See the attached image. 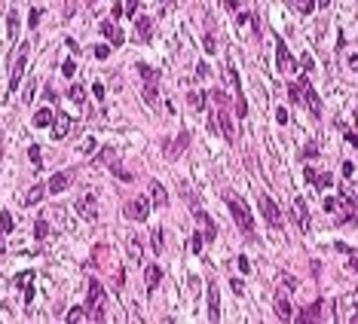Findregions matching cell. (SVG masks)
<instances>
[{
  "instance_id": "obj_1",
  "label": "cell",
  "mask_w": 358,
  "mask_h": 324,
  "mask_svg": "<svg viewBox=\"0 0 358 324\" xmlns=\"http://www.w3.org/2000/svg\"><path fill=\"white\" fill-rule=\"evenodd\" d=\"M224 202H227V208H230V214H233L236 226H239L245 236H254V221H251V211H248V205L242 202L236 193H230V190H224Z\"/></svg>"
},
{
  "instance_id": "obj_2",
  "label": "cell",
  "mask_w": 358,
  "mask_h": 324,
  "mask_svg": "<svg viewBox=\"0 0 358 324\" xmlns=\"http://www.w3.org/2000/svg\"><path fill=\"white\" fill-rule=\"evenodd\" d=\"M105 306H107V294H105V284H98L95 279L89 282V300H86V309L95 321H105Z\"/></svg>"
},
{
  "instance_id": "obj_3",
  "label": "cell",
  "mask_w": 358,
  "mask_h": 324,
  "mask_svg": "<svg viewBox=\"0 0 358 324\" xmlns=\"http://www.w3.org/2000/svg\"><path fill=\"white\" fill-rule=\"evenodd\" d=\"M150 208H153V205H150V199H147V196H135V199H132L129 205H126L123 211H126V217H129V221H138V223H141V221H147Z\"/></svg>"
},
{
  "instance_id": "obj_4",
  "label": "cell",
  "mask_w": 358,
  "mask_h": 324,
  "mask_svg": "<svg viewBox=\"0 0 358 324\" xmlns=\"http://www.w3.org/2000/svg\"><path fill=\"white\" fill-rule=\"evenodd\" d=\"M25 64H28V43H21V46H19L16 61H13V74H9V92H16V89H19L21 77H25Z\"/></svg>"
},
{
  "instance_id": "obj_5",
  "label": "cell",
  "mask_w": 358,
  "mask_h": 324,
  "mask_svg": "<svg viewBox=\"0 0 358 324\" xmlns=\"http://www.w3.org/2000/svg\"><path fill=\"white\" fill-rule=\"evenodd\" d=\"M74 211H80V217H86V221H95L98 217V196L95 193H83L74 202Z\"/></svg>"
},
{
  "instance_id": "obj_6",
  "label": "cell",
  "mask_w": 358,
  "mask_h": 324,
  "mask_svg": "<svg viewBox=\"0 0 358 324\" xmlns=\"http://www.w3.org/2000/svg\"><path fill=\"white\" fill-rule=\"evenodd\" d=\"M275 67H279V74H294L297 64L291 59V52H288L285 40H275Z\"/></svg>"
},
{
  "instance_id": "obj_7",
  "label": "cell",
  "mask_w": 358,
  "mask_h": 324,
  "mask_svg": "<svg viewBox=\"0 0 358 324\" xmlns=\"http://www.w3.org/2000/svg\"><path fill=\"white\" fill-rule=\"evenodd\" d=\"M260 211H263V217H267V223L273 229H282V211H279V205H275L270 196H260Z\"/></svg>"
},
{
  "instance_id": "obj_8",
  "label": "cell",
  "mask_w": 358,
  "mask_h": 324,
  "mask_svg": "<svg viewBox=\"0 0 358 324\" xmlns=\"http://www.w3.org/2000/svg\"><path fill=\"white\" fill-rule=\"evenodd\" d=\"M291 214L297 217V226H300V233H309V229H313V223H309V211H306V202L300 199V196H294L291 199Z\"/></svg>"
},
{
  "instance_id": "obj_9",
  "label": "cell",
  "mask_w": 358,
  "mask_h": 324,
  "mask_svg": "<svg viewBox=\"0 0 358 324\" xmlns=\"http://www.w3.org/2000/svg\"><path fill=\"white\" fill-rule=\"evenodd\" d=\"M193 217L202 223V239H205V242H214V239H217V223L202 211V208H193Z\"/></svg>"
},
{
  "instance_id": "obj_10",
  "label": "cell",
  "mask_w": 358,
  "mask_h": 324,
  "mask_svg": "<svg viewBox=\"0 0 358 324\" xmlns=\"http://www.w3.org/2000/svg\"><path fill=\"white\" fill-rule=\"evenodd\" d=\"M217 120H221V132L227 138V144H236V125H233V120H230V110L224 107V104H217Z\"/></svg>"
},
{
  "instance_id": "obj_11",
  "label": "cell",
  "mask_w": 358,
  "mask_h": 324,
  "mask_svg": "<svg viewBox=\"0 0 358 324\" xmlns=\"http://www.w3.org/2000/svg\"><path fill=\"white\" fill-rule=\"evenodd\" d=\"M67 132H71V113L55 110V120H52V138H55V141H62V138H67Z\"/></svg>"
},
{
  "instance_id": "obj_12",
  "label": "cell",
  "mask_w": 358,
  "mask_h": 324,
  "mask_svg": "<svg viewBox=\"0 0 358 324\" xmlns=\"http://www.w3.org/2000/svg\"><path fill=\"white\" fill-rule=\"evenodd\" d=\"M150 205L153 208H166L168 205V193L159 181H150Z\"/></svg>"
},
{
  "instance_id": "obj_13",
  "label": "cell",
  "mask_w": 358,
  "mask_h": 324,
  "mask_svg": "<svg viewBox=\"0 0 358 324\" xmlns=\"http://www.w3.org/2000/svg\"><path fill=\"white\" fill-rule=\"evenodd\" d=\"M126 251H129V260L132 263H138V266L144 263V245H141V239H138V236L126 239Z\"/></svg>"
},
{
  "instance_id": "obj_14",
  "label": "cell",
  "mask_w": 358,
  "mask_h": 324,
  "mask_svg": "<svg viewBox=\"0 0 358 324\" xmlns=\"http://www.w3.org/2000/svg\"><path fill=\"white\" fill-rule=\"evenodd\" d=\"M187 144H190V132H181V135L175 138V144H166V156H168V159H178L184 150H187Z\"/></svg>"
},
{
  "instance_id": "obj_15",
  "label": "cell",
  "mask_w": 358,
  "mask_h": 324,
  "mask_svg": "<svg viewBox=\"0 0 358 324\" xmlns=\"http://www.w3.org/2000/svg\"><path fill=\"white\" fill-rule=\"evenodd\" d=\"M209 318L221 321V291H217V284H209Z\"/></svg>"
},
{
  "instance_id": "obj_16",
  "label": "cell",
  "mask_w": 358,
  "mask_h": 324,
  "mask_svg": "<svg viewBox=\"0 0 358 324\" xmlns=\"http://www.w3.org/2000/svg\"><path fill=\"white\" fill-rule=\"evenodd\" d=\"M98 31H101V34H105V37L110 40V49H113V46H123V43H126L123 31H117V28H113V21H101V25H98Z\"/></svg>"
},
{
  "instance_id": "obj_17",
  "label": "cell",
  "mask_w": 358,
  "mask_h": 324,
  "mask_svg": "<svg viewBox=\"0 0 358 324\" xmlns=\"http://www.w3.org/2000/svg\"><path fill=\"white\" fill-rule=\"evenodd\" d=\"M67 183H71V175H67V171H59V175L49 178V183H46V193H64Z\"/></svg>"
},
{
  "instance_id": "obj_18",
  "label": "cell",
  "mask_w": 358,
  "mask_h": 324,
  "mask_svg": "<svg viewBox=\"0 0 358 324\" xmlns=\"http://www.w3.org/2000/svg\"><path fill=\"white\" fill-rule=\"evenodd\" d=\"M138 40H150L153 37V19L150 16H138Z\"/></svg>"
},
{
  "instance_id": "obj_19",
  "label": "cell",
  "mask_w": 358,
  "mask_h": 324,
  "mask_svg": "<svg viewBox=\"0 0 358 324\" xmlns=\"http://www.w3.org/2000/svg\"><path fill=\"white\" fill-rule=\"evenodd\" d=\"M159 279H163V269H159L156 263H150L147 269H144V284H147V291H153V287L159 284Z\"/></svg>"
},
{
  "instance_id": "obj_20",
  "label": "cell",
  "mask_w": 358,
  "mask_h": 324,
  "mask_svg": "<svg viewBox=\"0 0 358 324\" xmlns=\"http://www.w3.org/2000/svg\"><path fill=\"white\" fill-rule=\"evenodd\" d=\"M303 98H306V104H309V110L318 117V113H321V101H318V95H316V89L309 86V80H306V86H303Z\"/></svg>"
},
{
  "instance_id": "obj_21",
  "label": "cell",
  "mask_w": 358,
  "mask_h": 324,
  "mask_svg": "<svg viewBox=\"0 0 358 324\" xmlns=\"http://www.w3.org/2000/svg\"><path fill=\"white\" fill-rule=\"evenodd\" d=\"M355 303H358V297H355V291L349 294V297H346V303H343V300H340V306H346V321H355ZM343 318V309L337 312V321Z\"/></svg>"
},
{
  "instance_id": "obj_22",
  "label": "cell",
  "mask_w": 358,
  "mask_h": 324,
  "mask_svg": "<svg viewBox=\"0 0 358 324\" xmlns=\"http://www.w3.org/2000/svg\"><path fill=\"white\" fill-rule=\"evenodd\" d=\"M275 315H279L282 321H291V303H288V297H285V294L275 297Z\"/></svg>"
},
{
  "instance_id": "obj_23",
  "label": "cell",
  "mask_w": 358,
  "mask_h": 324,
  "mask_svg": "<svg viewBox=\"0 0 358 324\" xmlns=\"http://www.w3.org/2000/svg\"><path fill=\"white\" fill-rule=\"evenodd\" d=\"M52 120H55V110H49V107H43V110L34 113V125H37V129H46V125H52Z\"/></svg>"
},
{
  "instance_id": "obj_24",
  "label": "cell",
  "mask_w": 358,
  "mask_h": 324,
  "mask_svg": "<svg viewBox=\"0 0 358 324\" xmlns=\"http://www.w3.org/2000/svg\"><path fill=\"white\" fill-rule=\"evenodd\" d=\"M318 318H321V300H318V303H313V306H306L297 315V321H318Z\"/></svg>"
},
{
  "instance_id": "obj_25",
  "label": "cell",
  "mask_w": 358,
  "mask_h": 324,
  "mask_svg": "<svg viewBox=\"0 0 358 324\" xmlns=\"http://www.w3.org/2000/svg\"><path fill=\"white\" fill-rule=\"evenodd\" d=\"M138 13V0H126V3H117L113 6V16L123 19V16H135Z\"/></svg>"
},
{
  "instance_id": "obj_26",
  "label": "cell",
  "mask_w": 358,
  "mask_h": 324,
  "mask_svg": "<svg viewBox=\"0 0 358 324\" xmlns=\"http://www.w3.org/2000/svg\"><path fill=\"white\" fill-rule=\"evenodd\" d=\"M303 86H306V77H300L297 83L288 86V98H291L294 104H300V98H303Z\"/></svg>"
},
{
  "instance_id": "obj_27",
  "label": "cell",
  "mask_w": 358,
  "mask_h": 324,
  "mask_svg": "<svg viewBox=\"0 0 358 324\" xmlns=\"http://www.w3.org/2000/svg\"><path fill=\"white\" fill-rule=\"evenodd\" d=\"M141 95H144V101L150 104V107H153V104H156V80H144V92H141Z\"/></svg>"
},
{
  "instance_id": "obj_28",
  "label": "cell",
  "mask_w": 358,
  "mask_h": 324,
  "mask_svg": "<svg viewBox=\"0 0 358 324\" xmlns=\"http://www.w3.org/2000/svg\"><path fill=\"white\" fill-rule=\"evenodd\" d=\"M64 98H67V101H74V104H83V101H86V92H83V86H80V83H74L71 89L64 92Z\"/></svg>"
},
{
  "instance_id": "obj_29",
  "label": "cell",
  "mask_w": 358,
  "mask_h": 324,
  "mask_svg": "<svg viewBox=\"0 0 358 324\" xmlns=\"http://www.w3.org/2000/svg\"><path fill=\"white\" fill-rule=\"evenodd\" d=\"M150 245H153L156 254H163V245H166V233H163V226H156L153 233H150Z\"/></svg>"
},
{
  "instance_id": "obj_30",
  "label": "cell",
  "mask_w": 358,
  "mask_h": 324,
  "mask_svg": "<svg viewBox=\"0 0 358 324\" xmlns=\"http://www.w3.org/2000/svg\"><path fill=\"white\" fill-rule=\"evenodd\" d=\"M43 196H46V187H43V183H37V187H31V190H28V196H25V205H37V202L43 199Z\"/></svg>"
},
{
  "instance_id": "obj_31",
  "label": "cell",
  "mask_w": 358,
  "mask_h": 324,
  "mask_svg": "<svg viewBox=\"0 0 358 324\" xmlns=\"http://www.w3.org/2000/svg\"><path fill=\"white\" fill-rule=\"evenodd\" d=\"M34 239H37V242H46V239H49V223H46V217H40V221L34 223Z\"/></svg>"
},
{
  "instance_id": "obj_32",
  "label": "cell",
  "mask_w": 358,
  "mask_h": 324,
  "mask_svg": "<svg viewBox=\"0 0 358 324\" xmlns=\"http://www.w3.org/2000/svg\"><path fill=\"white\" fill-rule=\"evenodd\" d=\"M31 282H34V272H31V269H25V272H19V275H16V282H13V284L19 287V291H25Z\"/></svg>"
},
{
  "instance_id": "obj_33",
  "label": "cell",
  "mask_w": 358,
  "mask_h": 324,
  "mask_svg": "<svg viewBox=\"0 0 358 324\" xmlns=\"http://www.w3.org/2000/svg\"><path fill=\"white\" fill-rule=\"evenodd\" d=\"M28 159L34 162V168H43V153H40V147H37V144H31V147H28Z\"/></svg>"
},
{
  "instance_id": "obj_34",
  "label": "cell",
  "mask_w": 358,
  "mask_h": 324,
  "mask_svg": "<svg viewBox=\"0 0 358 324\" xmlns=\"http://www.w3.org/2000/svg\"><path fill=\"white\" fill-rule=\"evenodd\" d=\"M331 181H334V178L328 175V171H321V175L313 178V187H316V190H325V187H331Z\"/></svg>"
},
{
  "instance_id": "obj_35",
  "label": "cell",
  "mask_w": 358,
  "mask_h": 324,
  "mask_svg": "<svg viewBox=\"0 0 358 324\" xmlns=\"http://www.w3.org/2000/svg\"><path fill=\"white\" fill-rule=\"evenodd\" d=\"M13 214H9V211H0V229H3V233L9 236V233H13Z\"/></svg>"
},
{
  "instance_id": "obj_36",
  "label": "cell",
  "mask_w": 358,
  "mask_h": 324,
  "mask_svg": "<svg viewBox=\"0 0 358 324\" xmlns=\"http://www.w3.org/2000/svg\"><path fill=\"white\" fill-rule=\"evenodd\" d=\"M19 37V13L16 9H9V40Z\"/></svg>"
},
{
  "instance_id": "obj_37",
  "label": "cell",
  "mask_w": 358,
  "mask_h": 324,
  "mask_svg": "<svg viewBox=\"0 0 358 324\" xmlns=\"http://www.w3.org/2000/svg\"><path fill=\"white\" fill-rule=\"evenodd\" d=\"M138 74H141L144 80H159V71L156 67H147V64H138Z\"/></svg>"
},
{
  "instance_id": "obj_38",
  "label": "cell",
  "mask_w": 358,
  "mask_h": 324,
  "mask_svg": "<svg viewBox=\"0 0 358 324\" xmlns=\"http://www.w3.org/2000/svg\"><path fill=\"white\" fill-rule=\"evenodd\" d=\"M34 89H37V80H28L25 92H21V101H25V104H31V101H34Z\"/></svg>"
},
{
  "instance_id": "obj_39",
  "label": "cell",
  "mask_w": 358,
  "mask_h": 324,
  "mask_svg": "<svg viewBox=\"0 0 358 324\" xmlns=\"http://www.w3.org/2000/svg\"><path fill=\"white\" fill-rule=\"evenodd\" d=\"M190 104L196 110H202L205 107V92H190Z\"/></svg>"
},
{
  "instance_id": "obj_40",
  "label": "cell",
  "mask_w": 358,
  "mask_h": 324,
  "mask_svg": "<svg viewBox=\"0 0 358 324\" xmlns=\"http://www.w3.org/2000/svg\"><path fill=\"white\" fill-rule=\"evenodd\" d=\"M67 321H71V324H74V321H86V312H83V306H74L71 312H67Z\"/></svg>"
},
{
  "instance_id": "obj_41",
  "label": "cell",
  "mask_w": 358,
  "mask_h": 324,
  "mask_svg": "<svg viewBox=\"0 0 358 324\" xmlns=\"http://www.w3.org/2000/svg\"><path fill=\"white\" fill-rule=\"evenodd\" d=\"M202 46H205V52H217V40H214V34H205V37H202Z\"/></svg>"
},
{
  "instance_id": "obj_42",
  "label": "cell",
  "mask_w": 358,
  "mask_h": 324,
  "mask_svg": "<svg viewBox=\"0 0 358 324\" xmlns=\"http://www.w3.org/2000/svg\"><path fill=\"white\" fill-rule=\"evenodd\" d=\"M40 16H43V9H40V6H34V9H31V16H28V25H31V28H37V25H40Z\"/></svg>"
},
{
  "instance_id": "obj_43",
  "label": "cell",
  "mask_w": 358,
  "mask_h": 324,
  "mask_svg": "<svg viewBox=\"0 0 358 324\" xmlns=\"http://www.w3.org/2000/svg\"><path fill=\"white\" fill-rule=\"evenodd\" d=\"M110 171H113L117 178H123V181H132V175H129V171H126L123 165H117V162H110Z\"/></svg>"
},
{
  "instance_id": "obj_44",
  "label": "cell",
  "mask_w": 358,
  "mask_h": 324,
  "mask_svg": "<svg viewBox=\"0 0 358 324\" xmlns=\"http://www.w3.org/2000/svg\"><path fill=\"white\" fill-rule=\"evenodd\" d=\"M202 242H205V239H202V233H193V239H190L193 254H199V251H202Z\"/></svg>"
},
{
  "instance_id": "obj_45",
  "label": "cell",
  "mask_w": 358,
  "mask_h": 324,
  "mask_svg": "<svg viewBox=\"0 0 358 324\" xmlns=\"http://www.w3.org/2000/svg\"><path fill=\"white\" fill-rule=\"evenodd\" d=\"M300 67H303L306 74H309V71H313V67H316V64H313V55H309V52H303V55H300Z\"/></svg>"
},
{
  "instance_id": "obj_46",
  "label": "cell",
  "mask_w": 358,
  "mask_h": 324,
  "mask_svg": "<svg viewBox=\"0 0 358 324\" xmlns=\"http://www.w3.org/2000/svg\"><path fill=\"white\" fill-rule=\"evenodd\" d=\"M74 71H77V64H74V59H67V61H62V74H64V77H74Z\"/></svg>"
},
{
  "instance_id": "obj_47",
  "label": "cell",
  "mask_w": 358,
  "mask_h": 324,
  "mask_svg": "<svg viewBox=\"0 0 358 324\" xmlns=\"http://www.w3.org/2000/svg\"><path fill=\"white\" fill-rule=\"evenodd\" d=\"M92 95H95L98 101H105V83H98V80H95V83H92Z\"/></svg>"
},
{
  "instance_id": "obj_48",
  "label": "cell",
  "mask_w": 358,
  "mask_h": 324,
  "mask_svg": "<svg viewBox=\"0 0 358 324\" xmlns=\"http://www.w3.org/2000/svg\"><path fill=\"white\" fill-rule=\"evenodd\" d=\"M107 55H110V46L107 43H98L95 46V59H107Z\"/></svg>"
},
{
  "instance_id": "obj_49",
  "label": "cell",
  "mask_w": 358,
  "mask_h": 324,
  "mask_svg": "<svg viewBox=\"0 0 358 324\" xmlns=\"http://www.w3.org/2000/svg\"><path fill=\"white\" fill-rule=\"evenodd\" d=\"M294 9H297V13H303V16H309V13H316L318 6H316V3H297Z\"/></svg>"
},
{
  "instance_id": "obj_50",
  "label": "cell",
  "mask_w": 358,
  "mask_h": 324,
  "mask_svg": "<svg viewBox=\"0 0 358 324\" xmlns=\"http://www.w3.org/2000/svg\"><path fill=\"white\" fill-rule=\"evenodd\" d=\"M89 150H95V138H86V141H80V153H89Z\"/></svg>"
},
{
  "instance_id": "obj_51",
  "label": "cell",
  "mask_w": 358,
  "mask_h": 324,
  "mask_svg": "<svg viewBox=\"0 0 358 324\" xmlns=\"http://www.w3.org/2000/svg\"><path fill=\"white\" fill-rule=\"evenodd\" d=\"M230 284H233V294H245V282H242V279H233V282H230Z\"/></svg>"
},
{
  "instance_id": "obj_52",
  "label": "cell",
  "mask_w": 358,
  "mask_h": 324,
  "mask_svg": "<svg viewBox=\"0 0 358 324\" xmlns=\"http://www.w3.org/2000/svg\"><path fill=\"white\" fill-rule=\"evenodd\" d=\"M275 122H279V125H288V110H285V107L275 110Z\"/></svg>"
},
{
  "instance_id": "obj_53",
  "label": "cell",
  "mask_w": 358,
  "mask_h": 324,
  "mask_svg": "<svg viewBox=\"0 0 358 324\" xmlns=\"http://www.w3.org/2000/svg\"><path fill=\"white\" fill-rule=\"evenodd\" d=\"M318 153V144H306V150H303V156L309 159V156H316Z\"/></svg>"
},
{
  "instance_id": "obj_54",
  "label": "cell",
  "mask_w": 358,
  "mask_h": 324,
  "mask_svg": "<svg viewBox=\"0 0 358 324\" xmlns=\"http://www.w3.org/2000/svg\"><path fill=\"white\" fill-rule=\"evenodd\" d=\"M239 269H242V272H251V263H248L245 257H239Z\"/></svg>"
},
{
  "instance_id": "obj_55",
  "label": "cell",
  "mask_w": 358,
  "mask_h": 324,
  "mask_svg": "<svg viewBox=\"0 0 358 324\" xmlns=\"http://www.w3.org/2000/svg\"><path fill=\"white\" fill-rule=\"evenodd\" d=\"M67 49H71L74 55H80V43H77V40H67Z\"/></svg>"
},
{
  "instance_id": "obj_56",
  "label": "cell",
  "mask_w": 358,
  "mask_h": 324,
  "mask_svg": "<svg viewBox=\"0 0 358 324\" xmlns=\"http://www.w3.org/2000/svg\"><path fill=\"white\" fill-rule=\"evenodd\" d=\"M196 74H199V77H209V64H202V61H199V67H196Z\"/></svg>"
},
{
  "instance_id": "obj_57",
  "label": "cell",
  "mask_w": 358,
  "mask_h": 324,
  "mask_svg": "<svg viewBox=\"0 0 358 324\" xmlns=\"http://www.w3.org/2000/svg\"><path fill=\"white\" fill-rule=\"evenodd\" d=\"M337 208V199H325V211H334Z\"/></svg>"
},
{
  "instance_id": "obj_58",
  "label": "cell",
  "mask_w": 358,
  "mask_h": 324,
  "mask_svg": "<svg viewBox=\"0 0 358 324\" xmlns=\"http://www.w3.org/2000/svg\"><path fill=\"white\" fill-rule=\"evenodd\" d=\"M31 297H34V284H28V287H25V303H31Z\"/></svg>"
},
{
  "instance_id": "obj_59",
  "label": "cell",
  "mask_w": 358,
  "mask_h": 324,
  "mask_svg": "<svg viewBox=\"0 0 358 324\" xmlns=\"http://www.w3.org/2000/svg\"><path fill=\"white\" fill-rule=\"evenodd\" d=\"M0 156H3V144H0Z\"/></svg>"
}]
</instances>
